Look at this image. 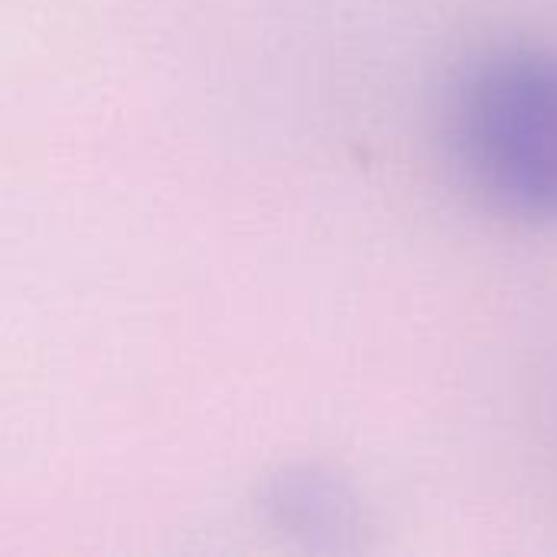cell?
I'll list each match as a JSON object with an SVG mask.
<instances>
[{"mask_svg":"<svg viewBox=\"0 0 557 557\" xmlns=\"http://www.w3.org/2000/svg\"><path fill=\"white\" fill-rule=\"evenodd\" d=\"M450 121L457 157L486 199L557 222V49L512 46L476 62Z\"/></svg>","mask_w":557,"mask_h":557,"instance_id":"cell-1","label":"cell"}]
</instances>
